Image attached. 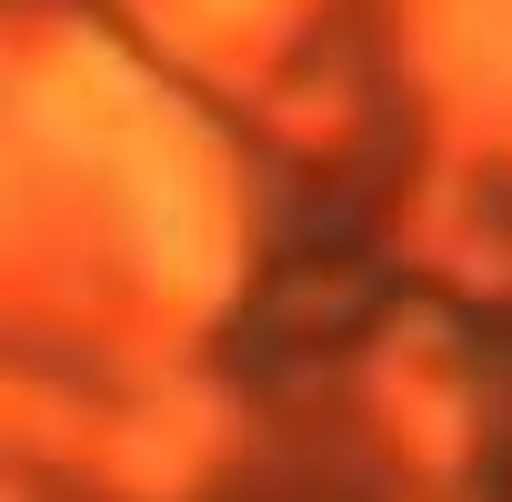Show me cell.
Returning <instances> with one entry per match:
<instances>
[]
</instances>
